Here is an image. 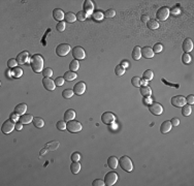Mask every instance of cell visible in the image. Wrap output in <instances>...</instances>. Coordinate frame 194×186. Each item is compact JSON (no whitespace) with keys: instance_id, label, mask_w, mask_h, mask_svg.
Instances as JSON below:
<instances>
[{"instance_id":"1","label":"cell","mask_w":194,"mask_h":186,"mask_svg":"<svg viewBox=\"0 0 194 186\" xmlns=\"http://www.w3.org/2000/svg\"><path fill=\"white\" fill-rule=\"evenodd\" d=\"M31 68L34 73H43V58L41 55L34 54L30 58Z\"/></svg>"},{"instance_id":"2","label":"cell","mask_w":194,"mask_h":186,"mask_svg":"<svg viewBox=\"0 0 194 186\" xmlns=\"http://www.w3.org/2000/svg\"><path fill=\"white\" fill-rule=\"evenodd\" d=\"M119 163L125 172H131L133 170L132 161H131L130 157H128V156H122L119 160Z\"/></svg>"},{"instance_id":"3","label":"cell","mask_w":194,"mask_h":186,"mask_svg":"<svg viewBox=\"0 0 194 186\" xmlns=\"http://www.w3.org/2000/svg\"><path fill=\"white\" fill-rule=\"evenodd\" d=\"M83 126L80 124V122L76 120H70L66 123V129L68 130L69 132H72V133H76V132H78L82 130Z\"/></svg>"},{"instance_id":"4","label":"cell","mask_w":194,"mask_h":186,"mask_svg":"<svg viewBox=\"0 0 194 186\" xmlns=\"http://www.w3.org/2000/svg\"><path fill=\"white\" fill-rule=\"evenodd\" d=\"M14 128H16V124H14V122L12 120V119H8V120H6L2 124V126H1V131L5 134H8V133H10Z\"/></svg>"},{"instance_id":"5","label":"cell","mask_w":194,"mask_h":186,"mask_svg":"<svg viewBox=\"0 0 194 186\" xmlns=\"http://www.w3.org/2000/svg\"><path fill=\"white\" fill-rule=\"evenodd\" d=\"M69 52H70V46L67 45V44H60L56 48V54L60 57L66 56Z\"/></svg>"},{"instance_id":"6","label":"cell","mask_w":194,"mask_h":186,"mask_svg":"<svg viewBox=\"0 0 194 186\" xmlns=\"http://www.w3.org/2000/svg\"><path fill=\"white\" fill-rule=\"evenodd\" d=\"M169 12H171V10H169L168 7L166 6L160 7V8L157 10L156 18L159 21H165V20H167L168 16H169Z\"/></svg>"},{"instance_id":"7","label":"cell","mask_w":194,"mask_h":186,"mask_svg":"<svg viewBox=\"0 0 194 186\" xmlns=\"http://www.w3.org/2000/svg\"><path fill=\"white\" fill-rule=\"evenodd\" d=\"M118 180V174L115 172H109L104 176V183L107 186L114 185Z\"/></svg>"},{"instance_id":"8","label":"cell","mask_w":194,"mask_h":186,"mask_svg":"<svg viewBox=\"0 0 194 186\" xmlns=\"http://www.w3.org/2000/svg\"><path fill=\"white\" fill-rule=\"evenodd\" d=\"M72 56L76 60H83L86 57V52L85 50L82 47H74L72 49Z\"/></svg>"},{"instance_id":"9","label":"cell","mask_w":194,"mask_h":186,"mask_svg":"<svg viewBox=\"0 0 194 186\" xmlns=\"http://www.w3.org/2000/svg\"><path fill=\"white\" fill-rule=\"evenodd\" d=\"M187 104L186 102V97H184L183 95H175L171 98V104L175 108H181V106H185Z\"/></svg>"},{"instance_id":"10","label":"cell","mask_w":194,"mask_h":186,"mask_svg":"<svg viewBox=\"0 0 194 186\" xmlns=\"http://www.w3.org/2000/svg\"><path fill=\"white\" fill-rule=\"evenodd\" d=\"M149 110L153 115L159 116L163 112V106L158 102H152L151 104H149Z\"/></svg>"},{"instance_id":"11","label":"cell","mask_w":194,"mask_h":186,"mask_svg":"<svg viewBox=\"0 0 194 186\" xmlns=\"http://www.w3.org/2000/svg\"><path fill=\"white\" fill-rule=\"evenodd\" d=\"M115 120H116V116L111 112H105L101 116V121L104 124H111L115 122Z\"/></svg>"},{"instance_id":"12","label":"cell","mask_w":194,"mask_h":186,"mask_svg":"<svg viewBox=\"0 0 194 186\" xmlns=\"http://www.w3.org/2000/svg\"><path fill=\"white\" fill-rule=\"evenodd\" d=\"M86 91V84L84 82H78L74 86V92L76 95H82L84 94V92Z\"/></svg>"},{"instance_id":"13","label":"cell","mask_w":194,"mask_h":186,"mask_svg":"<svg viewBox=\"0 0 194 186\" xmlns=\"http://www.w3.org/2000/svg\"><path fill=\"white\" fill-rule=\"evenodd\" d=\"M43 85L49 91H53L56 87V84H55V81H53L51 78H43Z\"/></svg>"},{"instance_id":"14","label":"cell","mask_w":194,"mask_h":186,"mask_svg":"<svg viewBox=\"0 0 194 186\" xmlns=\"http://www.w3.org/2000/svg\"><path fill=\"white\" fill-rule=\"evenodd\" d=\"M182 48H183V51H184L185 53L191 52L192 50H193V41H192L191 38H186V39L183 41Z\"/></svg>"},{"instance_id":"15","label":"cell","mask_w":194,"mask_h":186,"mask_svg":"<svg viewBox=\"0 0 194 186\" xmlns=\"http://www.w3.org/2000/svg\"><path fill=\"white\" fill-rule=\"evenodd\" d=\"M83 10H84V12H86L87 16L92 14L93 10H94V4H93V2L91 1V0H86L85 2H84Z\"/></svg>"},{"instance_id":"16","label":"cell","mask_w":194,"mask_h":186,"mask_svg":"<svg viewBox=\"0 0 194 186\" xmlns=\"http://www.w3.org/2000/svg\"><path fill=\"white\" fill-rule=\"evenodd\" d=\"M140 51H142V56L144 57V58L150 59V58H153V57H154L155 53L153 52L152 48H150V47H144L142 50H140Z\"/></svg>"},{"instance_id":"17","label":"cell","mask_w":194,"mask_h":186,"mask_svg":"<svg viewBox=\"0 0 194 186\" xmlns=\"http://www.w3.org/2000/svg\"><path fill=\"white\" fill-rule=\"evenodd\" d=\"M53 17H54V19L56 20V21L62 22L64 20L65 14H64V12L61 8H55V10H53Z\"/></svg>"},{"instance_id":"18","label":"cell","mask_w":194,"mask_h":186,"mask_svg":"<svg viewBox=\"0 0 194 186\" xmlns=\"http://www.w3.org/2000/svg\"><path fill=\"white\" fill-rule=\"evenodd\" d=\"M29 58V54L27 51H24V52H21L17 57V61L19 64H25L27 61H28Z\"/></svg>"},{"instance_id":"19","label":"cell","mask_w":194,"mask_h":186,"mask_svg":"<svg viewBox=\"0 0 194 186\" xmlns=\"http://www.w3.org/2000/svg\"><path fill=\"white\" fill-rule=\"evenodd\" d=\"M171 127H173V125H171V121H164L162 124H161L160 126V131L161 133H167V132H169L171 130Z\"/></svg>"},{"instance_id":"20","label":"cell","mask_w":194,"mask_h":186,"mask_svg":"<svg viewBox=\"0 0 194 186\" xmlns=\"http://www.w3.org/2000/svg\"><path fill=\"white\" fill-rule=\"evenodd\" d=\"M34 117L31 114H24L20 117L19 122H21L22 124H29L31 121H33Z\"/></svg>"},{"instance_id":"21","label":"cell","mask_w":194,"mask_h":186,"mask_svg":"<svg viewBox=\"0 0 194 186\" xmlns=\"http://www.w3.org/2000/svg\"><path fill=\"white\" fill-rule=\"evenodd\" d=\"M74 118H76V112L72 110V109H68L65 113H64V119L63 120L65 121H70V120H74Z\"/></svg>"},{"instance_id":"22","label":"cell","mask_w":194,"mask_h":186,"mask_svg":"<svg viewBox=\"0 0 194 186\" xmlns=\"http://www.w3.org/2000/svg\"><path fill=\"white\" fill-rule=\"evenodd\" d=\"M27 111V104H19L18 106H16L14 108V112L18 114V115H24Z\"/></svg>"},{"instance_id":"23","label":"cell","mask_w":194,"mask_h":186,"mask_svg":"<svg viewBox=\"0 0 194 186\" xmlns=\"http://www.w3.org/2000/svg\"><path fill=\"white\" fill-rule=\"evenodd\" d=\"M118 158L116 157V156H111V157H109V159H107V165H109L111 169H113V170H115L117 167H118Z\"/></svg>"},{"instance_id":"24","label":"cell","mask_w":194,"mask_h":186,"mask_svg":"<svg viewBox=\"0 0 194 186\" xmlns=\"http://www.w3.org/2000/svg\"><path fill=\"white\" fill-rule=\"evenodd\" d=\"M140 48L138 47V46H136V47H134V49H133L132 51V58L133 60H135V61H138L140 59V57H142V51H140Z\"/></svg>"},{"instance_id":"25","label":"cell","mask_w":194,"mask_h":186,"mask_svg":"<svg viewBox=\"0 0 194 186\" xmlns=\"http://www.w3.org/2000/svg\"><path fill=\"white\" fill-rule=\"evenodd\" d=\"M63 77H64V80L65 81H74L78 78V75H76L74 71H66V73H64Z\"/></svg>"},{"instance_id":"26","label":"cell","mask_w":194,"mask_h":186,"mask_svg":"<svg viewBox=\"0 0 194 186\" xmlns=\"http://www.w3.org/2000/svg\"><path fill=\"white\" fill-rule=\"evenodd\" d=\"M64 20H65V22H67V23H74V22L76 21V16L71 12H66L65 17H64Z\"/></svg>"},{"instance_id":"27","label":"cell","mask_w":194,"mask_h":186,"mask_svg":"<svg viewBox=\"0 0 194 186\" xmlns=\"http://www.w3.org/2000/svg\"><path fill=\"white\" fill-rule=\"evenodd\" d=\"M70 171L72 174H78L80 171V163L78 161H72L70 165Z\"/></svg>"},{"instance_id":"28","label":"cell","mask_w":194,"mask_h":186,"mask_svg":"<svg viewBox=\"0 0 194 186\" xmlns=\"http://www.w3.org/2000/svg\"><path fill=\"white\" fill-rule=\"evenodd\" d=\"M45 147L49 151H55L56 149L59 147V142L58 141H53V142H50V143H47L45 145Z\"/></svg>"},{"instance_id":"29","label":"cell","mask_w":194,"mask_h":186,"mask_svg":"<svg viewBox=\"0 0 194 186\" xmlns=\"http://www.w3.org/2000/svg\"><path fill=\"white\" fill-rule=\"evenodd\" d=\"M12 75L17 79L21 78L22 75H23V69H22L20 66H16L14 68L12 69Z\"/></svg>"},{"instance_id":"30","label":"cell","mask_w":194,"mask_h":186,"mask_svg":"<svg viewBox=\"0 0 194 186\" xmlns=\"http://www.w3.org/2000/svg\"><path fill=\"white\" fill-rule=\"evenodd\" d=\"M147 27L149 29H152V30H156V29L159 28V23L156 20H149L147 22Z\"/></svg>"},{"instance_id":"31","label":"cell","mask_w":194,"mask_h":186,"mask_svg":"<svg viewBox=\"0 0 194 186\" xmlns=\"http://www.w3.org/2000/svg\"><path fill=\"white\" fill-rule=\"evenodd\" d=\"M140 93H142V96H151L152 94V89L149 86H142L140 87Z\"/></svg>"},{"instance_id":"32","label":"cell","mask_w":194,"mask_h":186,"mask_svg":"<svg viewBox=\"0 0 194 186\" xmlns=\"http://www.w3.org/2000/svg\"><path fill=\"white\" fill-rule=\"evenodd\" d=\"M192 113V108L190 104H186L185 106H182V114L183 116H185V117H188V116L190 115V114Z\"/></svg>"},{"instance_id":"33","label":"cell","mask_w":194,"mask_h":186,"mask_svg":"<svg viewBox=\"0 0 194 186\" xmlns=\"http://www.w3.org/2000/svg\"><path fill=\"white\" fill-rule=\"evenodd\" d=\"M33 124H34V126H35V127L43 128V126H45V121H43L41 118L36 117V118H34V119H33Z\"/></svg>"},{"instance_id":"34","label":"cell","mask_w":194,"mask_h":186,"mask_svg":"<svg viewBox=\"0 0 194 186\" xmlns=\"http://www.w3.org/2000/svg\"><path fill=\"white\" fill-rule=\"evenodd\" d=\"M80 68V62H78V60H72V61L70 62V64H69V69H70L71 71H74L76 73L78 69Z\"/></svg>"},{"instance_id":"35","label":"cell","mask_w":194,"mask_h":186,"mask_svg":"<svg viewBox=\"0 0 194 186\" xmlns=\"http://www.w3.org/2000/svg\"><path fill=\"white\" fill-rule=\"evenodd\" d=\"M125 71H126L125 67H123L121 64H119V65L116 66V68H115V73H116V75H118V77H122V75L125 73Z\"/></svg>"},{"instance_id":"36","label":"cell","mask_w":194,"mask_h":186,"mask_svg":"<svg viewBox=\"0 0 194 186\" xmlns=\"http://www.w3.org/2000/svg\"><path fill=\"white\" fill-rule=\"evenodd\" d=\"M74 92L72 89H65L63 92H62V96H63L65 99L71 98V97L74 96Z\"/></svg>"},{"instance_id":"37","label":"cell","mask_w":194,"mask_h":186,"mask_svg":"<svg viewBox=\"0 0 194 186\" xmlns=\"http://www.w3.org/2000/svg\"><path fill=\"white\" fill-rule=\"evenodd\" d=\"M142 77H144V79L146 81H151L152 79L154 78V73H153V71H152L151 69H147V71L144 73Z\"/></svg>"},{"instance_id":"38","label":"cell","mask_w":194,"mask_h":186,"mask_svg":"<svg viewBox=\"0 0 194 186\" xmlns=\"http://www.w3.org/2000/svg\"><path fill=\"white\" fill-rule=\"evenodd\" d=\"M92 17L95 21H102V20H103L104 14L101 12H95L94 14L92 15Z\"/></svg>"},{"instance_id":"39","label":"cell","mask_w":194,"mask_h":186,"mask_svg":"<svg viewBox=\"0 0 194 186\" xmlns=\"http://www.w3.org/2000/svg\"><path fill=\"white\" fill-rule=\"evenodd\" d=\"M182 60L184 64H189L191 62V56H190L189 53H184L182 56Z\"/></svg>"},{"instance_id":"40","label":"cell","mask_w":194,"mask_h":186,"mask_svg":"<svg viewBox=\"0 0 194 186\" xmlns=\"http://www.w3.org/2000/svg\"><path fill=\"white\" fill-rule=\"evenodd\" d=\"M43 75L45 78H50L53 75V69L50 67H47V68H43Z\"/></svg>"},{"instance_id":"41","label":"cell","mask_w":194,"mask_h":186,"mask_svg":"<svg viewBox=\"0 0 194 186\" xmlns=\"http://www.w3.org/2000/svg\"><path fill=\"white\" fill-rule=\"evenodd\" d=\"M56 126L59 130H65L66 129V122H65V120H60L57 122Z\"/></svg>"},{"instance_id":"42","label":"cell","mask_w":194,"mask_h":186,"mask_svg":"<svg viewBox=\"0 0 194 186\" xmlns=\"http://www.w3.org/2000/svg\"><path fill=\"white\" fill-rule=\"evenodd\" d=\"M87 15H86V12H78V14H76V20H78V21H85L86 19H87Z\"/></svg>"},{"instance_id":"43","label":"cell","mask_w":194,"mask_h":186,"mask_svg":"<svg viewBox=\"0 0 194 186\" xmlns=\"http://www.w3.org/2000/svg\"><path fill=\"white\" fill-rule=\"evenodd\" d=\"M153 52L154 53H160V52H162V50H163V46L161 45L160 43H158V44H155L154 45V47H153Z\"/></svg>"},{"instance_id":"44","label":"cell","mask_w":194,"mask_h":186,"mask_svg":"<svg viewBox=\"0 0 194 186\" xmlns=\"http://www.w3.org/2000/svg\"><path fill=\"white\" fill-rule=\"evenodd\" d=\"M17 63H18V61H17V59H14V58H12V59H10L8 61H7V66L10 67V68H14L16 66H17Z\"/></svg>"},{"instance_id":"45","label":"cell","mask_w":194,"mask_h":186,"mask_svg":"<svg viewBox=\"0 0 194 186\" xmlns=\"http://www.w3.org/2000/svg\"><path fill=\"white\" fill-rule=\"evenodd\" d=\"M131 83L134 87H140V79L138 77H133L131 79Z\"/></svg>"},{"instance_id":"46","label":"cell","mask_w":194,"mask_h":186,"mask_svg":"<svg viewBox=\"0 0 194 186\" xmlns=\"http://www.w3.org/2000/svg\"><path fill=\"white\" fill-rule=\"evenodd\" d=\"M115 15H116V10H113V8H109L105 12L104 16H105V18H114Z\"/></svg>"},{"instance_id":"47","label":"cell","mask_w":194,"mask_h":186,"mask_svg":"<svg viewBox=\"0 0 194 186\" xmlns=\"http://www.w3.org/2000/svg\"><path fill=\"white\" fill-rule=\"evenodd\" d=\"M56 28H57V30L59 31V32H63V31L65 30V28H66V25H65V23H64L63 21L59 22V23L57 24Z\"/></svg>"},{"instance_id":"48","label":"cell","mask_w":194,"mask_h":186,"mask_svg":"<svg viewBox=\"0 0 194 186\" xmlns=\"http://www.w3.org/2000/svg\"><path fill=\"white\" fill-rule=\"evenodd\" d=\"M64 78L63 77H58V78H56V80H55V84H56V86H62L64 85Z\"/></svg>"},{"instance_id":"49","label":"cell","mask_w":194,"mask_h":186,"mask_svg":"<svg viewBox=\"0 0 194 186\" xmlns=\"http://www.w3.org/2000/svg\"><path fill=\"white\" fill-rule=\"evenodd\" d=\"M80 155L78 152H74V153L71 154V161H80Z\"/></svg>"},{"instance_id":"50","label":"cell","mask_w":194,"mask_h":186,"mask_svg":"<svg viewBox=\"0 0 194 186\" xmlns=\"http://www.w3.org/2000/svg\"><path fill=\"white\" fill-rule=\"evenodd\" d=\"M186 102H187L188 104H194V95L193 94H190L188 95L187 97H186Z\"/></svg>"},{"instance_id":"51","label":"cell","mask_w":194,"mask_h":186,"mask_svg":"<svg viewBox=\"0 0 194 186\" xmlns=\"http://www.w3.org/2000/svg\"><path fill=\"white\" fill-rule=\"evenodd\" d=\"M92 185L93 186H104L105 183H104V181H102V180L97 179V180H94V181H93Z\"/></svg>"},{"instance_id":"52","label":"cell","mask_w":194,"mask_h":186,"mask_svg":"<svg viewBox=\"0 0 194 186\" xmlns=\"http://www.w3.org/2000/svg\"><path fill=\"white\" fill-rule=\"evenodd\" d=\"M171 123L173 126H179L180 125V120H179V118H173Z\"/></svg>"},{"instance_id":"53","label":"cell","mask_w":194,"mask_h":186,"mask_svg":"<svg viewBox=\"0 0 194 186\" xmlns=\"http://www.w3.org/2000/svg\"><path fill=\"white\" fill-rule=\"evenodd\" d=\"M10 119H12V121H14V122H16V121L19 120L20 117H19V115H18V114L16 113V112H14V113H12V115H10Z\"/></svg>"},{"instance_id":"54","label":"cell","mask_w":194,"mask_h":186,"mask_svg":"<svg viewBox=\"0 0 194 186\" xmlns=\"http://www.w3.org/2000/svg\"><path fill=\"white\" fill-rule=\"evenodd\" d=\"M144 104H152V99H151V97L150 96H144Z\"/></svg>"},{"instance_id":"55","label":"cell","mask_w":194,"mask_h":186,"mask_svg":"<svg viewBox=\"0 0 194 186\" xmlns=\"http://www.w3.org/2000/svg\"><path fill=\"white\" fill-rule=\"evenodd\" d=\"M149 20H150V18H149V16H147V15H142V23L147 24V22L149 21Z\"/></svg>"},{"instance_id":"56","label":"cell","mask_w":194,"mask_h":186,"mask_svg":"<svg viewBox=\"0 0 194 186\" xmlns=\"http://www.w3.org/2000/svg\"><path fill=\"white\" fill-rule=\"evenodd\" d=\"M22 128H23V124H22L21 122L16 123V129H17V130H22Z\"/></svg>"},{"instance_id":"57","label":"cell","mask_w":194,"mask_h":186,"mask_svg":"<svg viewBox=\"0 0 194 186\" xmlns=\"http://www.w3.org/2000/svg\"><path fill=\"white\" fill-rule=\"evenodd\" d=\"M162 82L166 83V84H167L168 86H175V88H179V85H175V84H171V83H167V82H166V80H163V79H162Z\"/></svg>"},{"instance_id":"58","label":"cell","mask_w":194,"mask_h":186,"mask_svg":"<svg viewBox=\"0 0 194 186\" xmlns=\"http://www.w3.org/2000/svg\"><path fill=\"white\" fill-rule=\"evenodd\" d=\"M47 151H49V150H47V148H45H45H43V150L40 151V153H39V155H40V156H43V154H45V152H47Z\"/></svg>"},{"instance_id":"59","label":"cell","mask_w":194,"mask_h":186,"mask_svg":"<svg viewBox=\"0 0 194 186\" xmlns=\"http://www.w3.org/2000/svg\"><path fill=\"white\" fill-rule=\"evenodd\" d=\"M140 85H144V86H147L148 85V81H146L144 79L142 81H140Z\"/></svg>"},{"instance_id":"60","label":"cell","mask_w":194,"mask_h":186,"mask_svg":"<svg viewBox=\"0 0 194 186\" xmlns=\"http://www.w3.org/2000/svg\"><path fill=\"white\" fill-rule=\"evenodd\" d=\"M121 65H122V66H123V67H125V68H126V67H128V62H127V61H123V62H122V63H121Z\"/></svg>"},{"instance_id":"61","label":"cell","mask_w":194,"mask_h":186,"mask_svg":"<svg viewBox=\"0 0 194 186\" xmlns=\"http://www.w3.org/2000/svg\"><path fill=\"white\" fill-rule=\"evenodd\" d=\"M180 12V10H177V7H175V8H173V14H177V12Z\"/></svg>"}]
</instances>
